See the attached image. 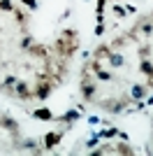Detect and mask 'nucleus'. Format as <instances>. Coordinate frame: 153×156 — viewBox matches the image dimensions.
<instances>
[{
	"label": "nucleus",
	"instance_id": "obj_6",
	"mask_svg": "<svg viewBox=\"0 0 153 156\" xmlns=\"http://www.w3.org/2000/svg\"><path fill=\"white\" fill-rule=\"evenodd\" d=\"M49 96H51V84H37L32 91V98H37V100H46Z\"/></svg>",
	"mask_w": 153,
	"mask_h": 156
},
{
	"label": "nucleus",
	"instance_id": "obj_12",
	"mask_svg": "<svg viewBox=\"0 0 153 156\" xmlns=\"http://www.w3.org/2000/svg\"><path fill=\"white\" fill-rule=\"evenodd\" d=\"M93 75H95V79H100V82H111V79H114V75L109 70H104V68H95Z\"/></svg>",
	"mask_w": 153,
	"mask_h": 156
},
{
	"label": "nucleus",
	"instance_id": "obj_5",
	"mask_svg": "<svg viewBox=\"0 0 153 156\" xmlns=\"http://www.w3.org/2000/svg\"><path fill=\"white\" fill-rule=\"evenodd\" d=\"M107 61H109L111 68H123V65H125V56H123L121 51H114V49L107 54Z\"/></svg>",
	"mask_w": 153,
	"mask_h": 156
},
{
	"label": "nucleus",
	"instance_id": "obj_3",
	"mask_svg": "<svg viewBox=\"0 0 153 156\" xmlns=\"http://www.w3.org/2000/svg\"><path fill=\"white\" fill-rule=\"evenodd\" d=\"M81 96L86 103H93L97 96V86L93 84V82H88V79H83V84H81Z\"/></svg>",
	"mask_w": 153,
	"mask_h": 156
},
{
	"label": "nucleus",
	"instance_id": "obj_17",
	"mask_svg": "<svg viewBox=\"0 0 153 156\" xmlns=\"http://www.w3.org/2000/svg\"><path fill=\"white\" fill-rule=\"evenodd\" d=\"M0 12H14V5L9 0H0Z\"/></svg>",
	"mask_w": 153,
	"mask_h": 156
},
{
	"label": "nucleus",
	"instance_id": "obj_13",
	"mask_svg": "<svg viewBox=\"0 0 153 156\" xmlns=\"http://www.w3.org/2000/svg\"><path fill=\"white\" fill-rule=\"evenodd\" d=\"M125 105H127V100L111 103V105H109V114H123V112H125Z\"/></svg>",
	"mask_w": 153,
	"mask_h": 156
},
{
	"label": "nucleus",
	"instance_id": "obj_10",
	"mask_svg": "<svg viewBox=\"0 0 153 156\" xmlns=\"http://www.w3.org/2000/svg\"><path fill=\"white\" fill-rule=\"evenodd\" d=\"M139 72L144 75V77L151 79V77H153V63H151L148 58H141V63H139Z\"/></svg>",
	"mask_w": 153,
	"mask_h": 156
},
{
	"label": "nucleus",
	"instance_id": "obj_1",
	"mask_svg": "<svg viewBox=\"0 0 153 156\" xmlns=\"http://www.w3.org/2000/svg\"><path fill=\"white\" fill-rule=\"evenodd\" d=\"M79 119H81V112L76 110V107H72V110H67L65 114H58V117H53V121H58V124H65V128L72 130Z\"/></svg>",
	"mask_w": 153,
	"mask_h": 156
},
{
	"label": "nucleus",
	"instance_id": "obj_9",
	"mask_svg": "<svg viewBox=\"0 0 153 156\" xmlns=\"http://www.w3.org/2000/svg\"><path fill=\"white\" fill-rule=\"evenodd\" d=\"M32 117L39 119V121H53V114H51L49 107H39V110H35V112H32Z\"/></svg>",
	"mask_w": 153,
	"mask_h": 156
},
{
	"label": "nucleus",
	"instance_id": "obj_20",
	"mask_svg": "<svg viewBox=\"0 0 153 156\" xmlns=\"http://www.w3.org/2000/svg\"><path fill=\"white\" fill-rule=\"evenodd\" d=\"M86 121H88L90 126H97V124H102V119L97 117V114H88V117H86Z\"/></svg>",
	"mask_w": 153,
	"mask_h": 156
},
{
	"label": "nucleus",
	"instance_id": "obj_23",
	"mask_svg": "<svg viewBox=\"0 0 153 156\" xmlns=\"http://www.w3.org/2000/svg\"><path fill=\"white\" fill-rule=\"evenodd\" d=\"M102 33H104V23H97L95 26V37H100Z\"/></svg>",
	"mask_w": 153,
	"mask_h": 156
},
{
	"label": "nucleus",
	"instance_id": "obj_22",
	"mask_svg": "<svg viewBox=\"0 0 153 156\" xmlns=\"http://www.w3.org/2000/svg\"><path fill=\"white\" fill-rule=\"evenodd\" d=\"M141 33H144V35H151V33H153V23H148V21H146V23H141Z\"/></svg>",
	"mask_w": 153,
	"mask_h": 156
},
{
	"label": "nucleus",
	"instance_id": "obj_16",
	"mask_svg": "<svg viewBox=\"0 0 153 156\" xmlns=\"http://www.w3.org/2000/svg\"><path fill=\"white\" fill-rule=\"evenodd\" d=\"M32 44H35V40H32V35H25V37L21 40V49H30Z\"/></svg>",
	"mask_w": 153,
	"mask_h": 156
},
{
	"label": "nucleus",
	"instance_id": "obj_15",
	"mask_svg": "<svg viewBox=\"0 0 153 156\" xmlns=\"http://www.w3.org/2000/svg\"><path fill=\"white\" fill-rule=\"evenodd\" d=\"M16 82H19V77H16V75H7V77L2 79V91H7V93H9V89H12V86L16 84Z\"/></svg>",
	"mask_w": 153,
	"mask_h": 156
},
{
	"label": "nucleus",
	"instance_id": "obj_7",
	"mask_svg": "<svg viewBox=\"0 0 153 156\" xmlns=\"http://www.w3.org/2000/svg\"><path fill=\"white\" fill-rule=\"evenodd\" d=\"M14 93H16L19 98H23V100H25V98H32V93H30V89H28V84H25V82H21V79L14 84Z\"/></svg>",
	"mask_w": 153,
	"mask_h": 156
},
{
	"label": "nucleus",
	"instance_id": "obj_2",
	"mask_svg": "<svg viewBox=\"0 0 153 156\" xmlns=\"http://www.w3.org/2000/svg\"><path fill=\"white\" fill-rule=\"evenodd\" d=\"M65 133H67V128H63V130H49V133L44 135V140H42V144H44L46 149H53V147L63 140Z\"/></svg>",
	"mask_w": 153,
	"mask_h": 156
},
{
	"label": "nucleus",
	"instance_id": "obj_25",
	"mask_svg": "<svg viewBox=\"0 0 153 156\" xmlns=\"http://www.w3.org/2000/svg\"><path fill=\"white\" fill-rule=\"evenodd\" d=\"M123 7H125L127 14H134V12H137V9H134V5H130V2H127V5H123Z\"/></svg>",
	"mask_w": 153,
	"mask_h": 156
},
{
	"label": "nucleus",
	"instance_id": "obj_8",
	"mask_svg": "<svg viewBox=\"0 0 153 156\" xmlns=\"http://www.w3.org/2000/svg\"><path fill=\"white\" fill-rule=\"evenodd\" d=\"M0 126H2V128H7L9 133H16V130H19V124H16L12 117H7V114H2V117H0Z\"/></svg>",
	"mask_w": 153,
	"mask_h": 156
},
{
	"label": "nucleus",
	"instance_id": "obj_26",
	"mask_svg": "<svg viewBox=\"0 0 153 156\" xmlns=\"http://www.w3.org/2000/svg\"><path fill=\"white\" fill-rule=\"evenodd\" d=\"M144 103H146V105H148V107H151V105H153V93H148V96H146V98H144Z\"/></svg>",
	"mask_w": 153,
	"mask_h": 156
},
{
	"label": "nucleus",
	"instance_id": "obj_19",
	"mask_svg": "<svg viewBox=\"0 0 153 156\" xmlns=\"http://www.w3.org/2000/svg\"><path fill=\"white\" fill-rule=\"evenodd\" d=\"M21 2H23V5L28 7L30 12H35V9H37V7H39V2H37V0H21Z\"/></svg>",
	"mask_w": 153,
	"mask_h": 156
},
{
	"label": "nucleus",
	"instance_id": "obj_4",
	"mask_svg": "<svg viewBox=\"0 0 153 156\" xmlns=\"http://www.w3.org/2000/svg\"><path fill=\"white\" fill-rule=\"evenodd\" d=\"M148 96V86L146 84H132L130 86V98L132 100H144Z\"/></svg>",
	"mask_w": 153,
	"mask_h": 156
},
{
	"label": "nucleus",
	"instance_id": "obj_24",
	"mask_svg": "<svg viewBox=\"0 0 153 156\" xmlns=\"http://www.w3.org/2000/svg\"><path fill=\"white\" fill-rule=\"evenodd\" d=\"M70 14H72V9H70V7H67V9H65V12L60 14V16H58V19H63V21H65V19H70Z\"/></svg>",
	"mask_w": 153,
	"mask_h": 156
},
{
	"label": "nucleus",
	"instance_id": "obj_14",
	"mask_svg": "<svg viewBox=\"0 0 153 156\" xmlns=\"http://www.w3.org/2000/svg\"><path fill=\"white\" fill-rule=\"evenodd\" d=\"M97 135L104 137V140H111V137H118V128H100Z\"/></svg>",
	"mask_w": 153,
	"mask_h": 156
},
{
	"label": "nucleus",
	"instance_id": "obj_18",
	"mask_svg": "<svg viewBox=\"0 0 153 156\" xmlns=\"http://www.w3.org/2000/svg\"><path fill=\"white\" fill-rule=\"evenodd\" d=\"M111 9H114V14H116V16H118V19H123V16H125V7H123V5H114V7H111Z\"/></svg>",
	"mask_w": 153,
	"mask_h": 156
},
{
	"label": "nucleus",
	"instance_id": "obj_21",
	"mask_svg": "<svg viewBox=\"0 0 153 156\" xmlns=\"http://www.w3.org/2000/svg\"><path fill=\"white\" fill-rule=\"evenodd\" d=\"M14 14H16V21H19V23H25V21H28V14H23L21 9H16Z\"/></svg>",
	"mask_w": 153,
	"mask_h": 156
},
{
	"label": "nucleus",
	"instance_id": "obj_11",
	"mask_svg": "<svg viewBox=\"0 0 153 156\" xmlns=\"http://www.w3.org/2000/svg\"><path fill=\"white\" fill-rule=\"evenodd\" d=\"M21 149H25V151H32V154H39V144L35 142V140H21V144H19Z\"/></svg>",
	"mask_w": 153,
	"mask_h": 156
}]
</instances>
